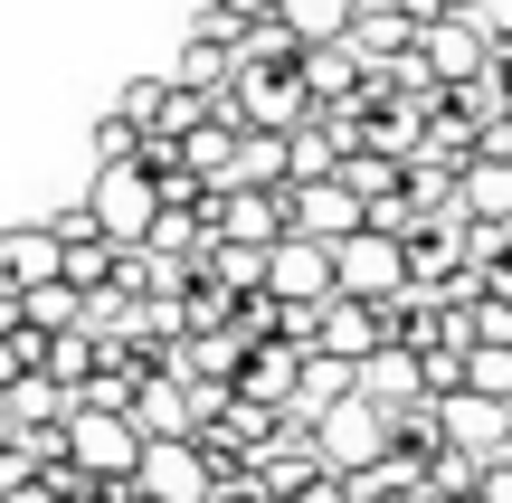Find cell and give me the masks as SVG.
<instances>
[{"label":"cell","instance_id":"6da1fadb","mask_svg":"<svg viewBox=\"0 0 512 503\" xmlns=\"http://www.w3.org/2000/svg\"><path fill=\"white\" fill-rule=\"evenodd\" d=\"M67 466L86 475V494H114V485H133V466H143V437H133L114 409H67Z\"/></svg>","mask_w":512,"mask_h":503},{"label":"cell","instance_id":"7a4b0ae2","mask_svg":"<svg viewBox=\"0 0 512 503\" xmlns=\"http://www.w3.org/2000/svg\"><path fill=\"white\" fill-rule=\"evenodd\" d=\"M332 295H342V304H399V295H408L399 238H380V228L342 238V247H332Z\"/></svg>","mask_w":512,"mask_h":503},{"label":"cell","instance_id":"3957f363","mask_svg":"<svg viewBox=\"0 0 512 503\" xmlns=\"http://www.w3.org/2000/svg\"><path fill=\"white\" fill-rule=\"evenodd\" d=\"M266 304L275 314H313V304H332V247H313V238H275L266 247Z\"/></svg>","mask_w":512,"mask_h":503},{"label":"cell","instance_id":"277c9868","mask_svg":"<svg viewBox=\"0 0 512 503\" xmlns=\"http://www.w3.org/2000/svg\"><path fill=\"white\" fill-rule=\"evenodd\" d=\"M86 219H95V238H105V247H143V228H152V181H143L133 162L95 171V190H86Z\"/></svg>","mask_w":512,"mask_h":503},{"label":"cell","instance_id":"5b68a950","mask_svg":"<svg viewBox=\"0 0 512 503\" xmlns=\"http://www.w3.org/2000/svg\"><path fill=\"white\" fill-rule=\"evenodd\" d=\"M133 494L143 503H209L219 475H209V456L190 447V437H162V447H143V466H133Z\"/></svg>","mask_w":512,"mask_h":503},{"label":"cell","instance_id":"8992f818","mask_svg":"<svg viewBox=\"0 0 512 503\" xmlns=\"http://www.w3.org/2000/svg\"><path fill=\"white\" fill-rule=\"evenodd\" d=\"M351 399H361V409H380V418L427 409V361H418V352H399V342H380V352L351 371Z\"/></svg>","mask_w":512,"mask_h":503},{"label":"cell","instance_id":"52a82bcc","mask_svg":"<svg viewBox=\"0 0 512 503\" xmlns=\"http://www.w3.org/2000/svg\"><path fill=\"white\" fill-rule=\"evenodd\" d=\"M313 361H342V371H361V361L370 352H380V304H342V295H332V304H313Z\"/></svg>","mask_w":512,"mask_h":503},{"label":"cell","instance_id":"ba28073f","mask_svg":"<svg viewBox=\"0 0 512 503\" xmlns=\"http://www.w3.org/2000/svg\"><path fill=\"white\" fill-rule=\"evenodd\" d=\"M408 57L427 67V86H475V76H484V29H475V19H427Z\"/></svg>","mask_w":512,"mask_h":503},{"label":"cell","instance_id":"9c48e42d","mask_svg":"<svg viewBox=\"0 0 512 503\" xmlns=\"http://www.w3.org/2000/svg\"><path fill=\"white\" fill-rule=\"evenodd\" d=\"M285 228H294V238H313V247H342V238H361V200H351L342 181L285 190Z\"/></svg>","mask_w":512,"mask_h":503},{"label":"cell","instance_id":"30bf717a","mask_svg":"<svg viewBox=\"0 0 512 503\" xmlns=\"http://www.w3.org/2000/svg\"><path fill=\"white\" fill-rule=\"evenodd\" d=\"M124 428L143 437V447H162V437H190V390H181V380H162V371H152L143 390H133Z\"/></svg>","mask_w":512,"mask_h":503},{"label":"cell","instance_id":"8fae6325","mask_svg":"<svg viewBox=\"0 0 512 503\" xmlns=\"http://www.w3.org/2000/svg\"><path fill=\"white\" fill-rule=\"evenodd\" d=\"M29 285H57V238L48 228H0V295H29Z\"/></svg>","mask_w":512,"mask_h":503},{"label":"cell","instance_id":"7c38bea8","mask_svg":"<svg viewBox=\"0 0 512 503\" xmlns=\"http://www.w3.org/2000/svg\"><path fill=\"white\" fill-rule=\"evenodd\" d=\"M446 456V428H437V409H408V418H389V447H380V466H399L408 485H418L427 466Z\"/></svg>","mask_w":512,"mask_h":503},{"label":"cell","instance_id":"4fadbf2b","mask_svg":"<svg viewBox=\"0 0 512 503\" xmlns=\"http://www.w3.org/2000/svg\"><path fill=\"white\" fill-rule=\"evenodd\" d=\"M342 171V133L313 114V124H294L285 133V190H313V181H332Z\"/></svg>","mask_w":512,"mask_h":503},{"label":"cell","instance_id":"5bb4252c","mask_svg":"<svg viewBox=\"0 0 512 503\" xmlns=\"http://www.w3.org/2000/svg\"><path fill=\"white\" fill-rule=\"evenodd\" d=\"M275 19L294 29V48H332L342 19H351V0H275Z\"/></svg>","mask_w":512,"mask_h":503},{"label":"cell","instance_id":"9a60e30c","mask_svg":"<svg viewBox=\"0 0 512 503\" xmlns=\"http://www.w3.org/2000/svg\"><path fill=\"white\" fill-rule=\"evenodd\" d=\"M76 314H86V304H76L67 285H29V295H19V333H76Z\"/></svg>","mask_w":512,"mask_h":503},{"label":"cell","instance_id":"2e32d148","mask_svg":"<svg viewBox=\"0 0 512 503\" xmlns=\"http://www.w3.org/2000/svg\"><path fill=\"white\" fill-rule=\"evenodd\" d=\"M456 390H465V399H494V409H512V352H465Z\"/></svg>","mask_w":512,"mask_h":503},{"label":"cell","instance_id":"e0dca14e","mask_svg":"<svg viewBox=\"0 0 512 503\" xmlns=\"http://www.w3.org/2000/svg\"><path fill=\"white\" fill-rule=\"evenodd\" d=\"M162 86H171V76H133V86L114 95V114H124L133 133H152V114H162Z\"/></svg>","mask_w":512,"mask_h":503},{"label":"cell","instance_id":"ac0fdd59","mask_svg":"<svg viewBox=\"0 0 512 503\" xmlns=\"http://www.w3.org/2000/svg\"><path fill=\"white\" fill-rule=\"evenodd\" d=\"M133 143H143V133H133L124 114H105V124H95V171H114V162H133Z\"/></svg>","mask_w":512,"mask_h":503},{"label":"cell","instance_id":"d6986e66","mask_svg":"<svg viewBox=\"0 0 512 503\" xmlns=\"http://www.w3.org/2000/svg\"><path fill=\"white\" fill-rule=\"evenodd\" d=\"M200 10H219V19H238V29H247V19H266L275 0H200Z\"/></svg>","mask_w":512,"mask_h":503},{"label":"cell","instance_id":"ffe728a7","mask_svg":"<svg viewBox=\"0 0 512 503\" xmlns=\"http://www.w3.org/2000/svg\"><path fill=\"white\" fill-rule=\"evenodd\" d=\"M19 380H29V361H19V342H0V399H10Z\"/></svg>","mask_w":512,"mask_h":503},{"label":"cell","instance_id":"44dd1931","mask_svg":"<svg viewBox=\"0 0 512 503\" xmlns=\"http://www.w3.org/2000/svg\"><path fill=\"white\" fill-rule=\"evenodd\" d=\"M484 285H494V295L512 304V247H503V257H494V266H484Z\"/></svg>","mask_w":512,"mask_h":503},{"label":"cell","instance_id":"7402d4cb","mask_svg":"<svg viewBox=\"0 0 512 503\" xmlns=\"http://www.w3.org/2000/svg\"><path fill=\"white\" fill-rule=\"evenodd\" d=\"M19 333V295H0V342H10Z\"/></svg>","mask_w":512,"mask_h":503},{"label":"cell","instance_id":"603a6c76","mask_svg":"<svg viewBox=\"0 0 512 503\" xmlns=\"http://www.w3.org/2000/svg\"><path fill=\"white\" fill-rule=\"evenodd\" d=\"M437 10H446V19H465V10H475V0H437Z\"/></svg>","mask_w":512,"mask_h":503},{"label":"cell","instance_id":"cb8c5ba5","mask_svg":"<svg viewBox=\"0 0 512 503\" xmlns=\"http://www.w3.org/2000/svg\"><path fill=\"white\" fill-rule=\"evenodd\" d=\"M67 503H95V494H67Z\"/></svg>","mask_w":512,"mask_h":503}]
</instances>
